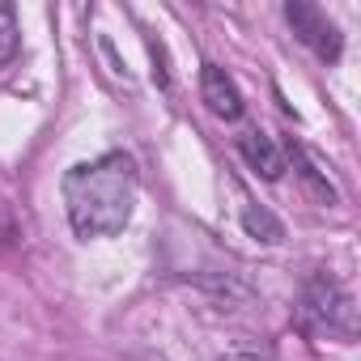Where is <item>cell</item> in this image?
<instances>
[{"label":"cell","mask_w":361,"mask_h":361,"mask_svg":"<svg viewBox=\"0 0 361 361\" xmlns=\"http://www.w3.org/2000/svg\"><path fill=\"white\" fill-rule=\"evenodd\" d=\"M140 174L128 153H102L64 174V209L77 238H111L132 221Z\"/></svg>","instance_id":"1"},{"label":"cell","mask_w":361,"mask_h":361,"mask_svg":"<svg viewBox=\"0 0 361 361\" xmlns=\"http://www.w3.org/2000/svg\"><path fill=\"white\" fill-rule=\"evenodd\" d=\"M293 323L314 336V340H353L357 331V310H353V298L331 281V276H310L298 306H293Z\"/></svg>","instance_id":"2"},{"label":"cell","mask_w":361,"mask_h":361,"mask_svg":"<svg viewBox=\"0 0 361 361\" xmlns=\"http://www.w3.org/2000/svg\"><path fill=\"white\" fill-rule=\"evenodd\" d=\"M285 18H289L293 35H298L319 60H340L344 35H340V26H336L319 5H302V0H293V5H285Z\"/></svg>","instance_id":"3"},{"label":"cell","mask_w":361,"mask_h":361,"mask_svg":"<svg viewBox=\"0 0 361 361\" xmlns=\"http://www.w3.org/2000/svg\"><path fill=\"white\" fill-rule=\"evenodd\" d=\"M200 98H204V106L217 119H238L243 115V94L226 77V68H217V64H204L200 68Z\"/></svg>","instance_id":"4"},{"label":"cell","mask_w":361,"mask_h":361,"mask_svg":"<svg viewBox=\"0 0 361 361\" xmlns=\"http://www.w3.org/2000/svg\"><path fill=\"white\" fill-rule=\"evenodd\" d=\"M238 153H243L247 166H251L255 174H264V178H281V174H285V153H281V145H276L268 132H259V128H247V132L238 136Z\"/></svg>","instance_id":"5"},{"label":"cell","mask_w":361,"mask_h":361,"mask_svg":"<svg viewBox=\"0 0 361 361\" xmlns=\"http://www.w3.org/2000/svg\"><path fill=\"white\" fill-rule=\"evenodd\" d=\"M289 153H293V170L302 174V183H306V192L319 200V204H336V188L327 183V174L319 170V161L302 149V145H289Z\"/></svg>","instance_id":"6"},{"label":"cell","mask_w":361,"mask_h":361,"mask_svg":"<svg viewBox=\"0 0 361 361\" xmlns=\"http://www.w3.org/2000/svg\"><path fill=\"white\" fill-rule=\"evenodd\" d=\"M243 230H247L255 243H268V247H276V243L285 238V226H281L268 209H259V204H251V200H247V209H243Z\"/></svg>","instance_id":"7"},{"label":"cell","mask_w":361,"mask_h":361,"mask_svg":"<svg viewBox=\"0 0 361 361\" xmlns=\"http://www.w3.org/2000/svg\"><path fill=\"white\" fill-rule=\"evenodd\" d=\"M22 47V30H18V13L13 5H0V68H5Z\"/></svg>","instance_id":"8"},{"label":"cell","mask_w":361,"mask_h":361,"mask_svg":"<svg viewBox=\"0 0 361 361\" xmlns=\"http://www.w3.org/2000/svg\"><path fill=\"white\" fill-rule=\"evenodd\" d=\"M221 361H264V357H255V353H230V357H221Z\"/></svg>","instance_id":"9"}]
</instances>
